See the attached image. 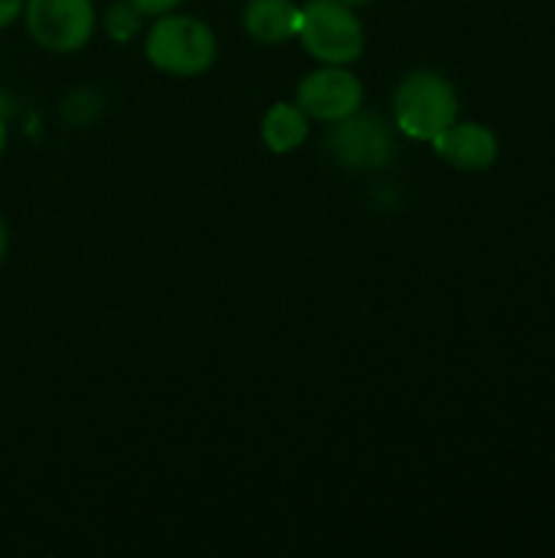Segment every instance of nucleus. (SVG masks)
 Instances as JSON below:
<instances>
[{"label": "nucleus", "mask_w": 555, "mask_h": 558, "mask_svg": "<svg viewBox=\"0 0 555 558\" xmlns=\"http://www.w3.org/2000/svg\"><path fill=\"white\" fill-rule=\"evenodd\" d=\"M461 118V98L448 75L415 69L393 92V124L409 141H432Z\"/></svg>", "instance_id": "1"}, {"label": "nucleus", "mask_w": 555, "mask_h": 558, "mask_svg": "<svg viewBox=\"0 0 555 558\" xmlns=\"http://www.w3.org/2000/svg\"><path fill=\"white\" fill-rule=\"evenodd\" d=\"M144 56L154 69L167 75L193 78L213 69L219 56V39L213 26H206L200 16L170 10V13L154 16V26L147 29V39H144Z\"/></svg>", "instance_id": "2"}, {"label": "nucleus", "mask_w": 555, "mask_h": 558, "mask_svg": "<svg viewBox=\"0 0 555 558\" xmlns=\"http://www.w3.org/2000/svg\"><path fill=\"white\" fill-rule=\"evenodd\" d=\"M298 39L324 65H353L366 52L363 20L340 0H307L301 7Z\"/></svg>", "instance_id": "3"}, {"label": "nucleus", "mask_w": 555, "mask_h": 558, "mask_svg": "<svg viewBox=\"0 0 555 558\" xmlns=\"http://www.w3.org/2000/svg\"><path fill=\"white\" fill-rule=\"evenodd\" d=\"M396 124L376 111H353L327 134L330 157L347 170H383L396 157Z\"/></svg>", "instance_id": "4"}, {"label": "nucleus", "mask_w": 555, "mask_h": 558, "mask_svg": "<svg viewBox=\"0 0 555 558\" xmlns=\"http://www.w3.org/2000/svg\"><path fill=\"white\" fill-rule=\"evenodd\" d=\"M20 16L33 43L49 52H75L95 33L92 0H26Z\"/></svg>", "instance_id": "5"}, {"label": "nucleus", "mask_w": 555, "mask_h": 558, "mask_svg": "<svg viewBox=\"0 0 555 558\" xmlns=\"http://www.w3.org/2000/svg\"><path fill=\"white\" fill-rule=\"evenodd\" d=\"M363 98H366L363 82L357 72H350V65H321L298 82L294 105L311 121L334 124V121H343L353 111H360Z\"/></svg>", "instance_id": "6"}, {"label": "nucleus", "mask_w": 555, "mask_h": 558, "mask_svg": "<svg viewBox=\"0 0 555 558\" xmlns=\"http://www.w3.org/2000/svg\"><path fill=\"white\" fill-rule=\"evenodd\" d=\"M435 154L461 173H487L500 157V137L481 121H455L438 137L429 141Z\"/></svg>", "instance_id": "7"}, {"label": "nucleus", "mask_w": 555, "mask_h": 558, "mask_svg": "<svg viewBox=\"0 0 555 558\" xmlns=\"http://www.w3.org/2000/svg\"><path fill=\"white\" fill-rule=\"evenodd\" d=\"M301 7L294 0H249L242 10V29L262 46H281L298 36Z\"/></svg>", "instance_id": "8"}, {"label": "nucleus", "mask_w": 555, "mask_h": 558, "mask_svg": "<svg viewBox=\"0 0 555 558\" xmlns=\"http://www.w3.org/2000/svg\"><path fill=\"white\" fill-rule=\"evenodd\" d=\"M307 134H311V118L291 101H275L262 118V144L272 154L298 150L307 141Z\"/></svg>", "instance_id": "9"}, {"label": "nucleus", "mask_w": 555, "mask_h": 558, "mask_svg": "<svg viewBox=\"0 0 555 558\" xmlns=\"http://www.w3.org/2000/svg\"><path fill=\"white\" fill-rule=\"evenodd\" d=\"M137 23H141V13H137L128 0H118V3L108 10V16H105V29H108V36H114L118 43L131 39V36L137 33Z\"/></svg>", "instance_id": "10"}, {"label": "nucleus", "mask_w": 555, "mask_h": 558, "mask_svg": "<svg viewBox=\"0 0 555 558\" xmlns=\"http://www.w3.org/2000/svg\"><path fill=\"white\" fill-rule=\"evenodd\" d=\"M141 16H160V13H170V10H177L183 0H128Z\"/></svg>", "instance_id": "11"}, {"label": "nucleus", "mask_w": 555, "mask_h": 558, "mask_svg": "<svg viewBox=\"0 0 555 558\" xmlns=\"http://www.w3.org/2000/svg\"><path fill=\"white\" fill-rule=\"evenodd\" d=\"M23 3H26V0H0V29L10 26V23L23 13Z\"/></svg>", "instance_id": "12"}, {"label": "nucleus", "mask_w": 555, "mask_h": 558, "mask_svg": "<svg viewBox=\"0 0 555 558\" xmlns=\"http://www.w3.org/2000/svg\"><path fill=\"white\" fill-rule=\"evenodd\" d=\"M7 245H10V232H7V219H3V213H0V262H3V255H7Z\"/></svg>", "instance_id": "13"}, {"label": "nucleus", "mask_w": 555, "mask_h": 558, "mask_svg": "<svg viewBox=\"0 0 555 558\" xmlns=\"http://www.w3.org/2000/svg\"><path fill=\"white\" fill-rule=\"evenodd\" d=\"M3 154H7V121L0 114V160H3Z\"/></svg>", "instance_id": "14"}, {"label": "nucleus", "mask_w": 555, "mask_h": 558, "mask_svg": "<svg viewBox=\"0 0 555 558\" xmlns=\"http://www.w3.org/2000/svg\"><path fill=\"white\" fill-rule=\"evenodd\" d=\"M340 3H347V7H363V3H373V0H340Z\"/></svg>", "instance_id": "15"}]
</instances>
